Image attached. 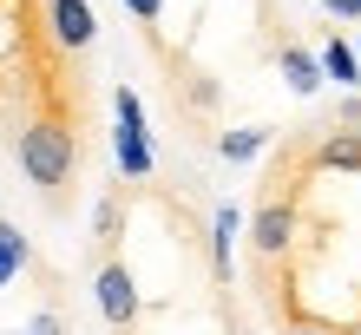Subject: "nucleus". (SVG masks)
<instances>
[{"label": "nucleus", "instance_id": "f257e3e1", "mask_svg": "<svg viewBox=\"0 0 361 335\" xmlns=\"http://www.w3.org/2000/svg\"><path fill=\"white\" fill-rule=\"evenodd\" d=\"M13 158H20V171H27V184L59 191V184H73V171H79V138L59 118H33L27 132L13 138Z\"/></svg>", "mask_w": 361, "mask_h": 335}, {"label": "nucleus", "instance_id": "f03ea898", "mask_svg": "<svg viewBox=\"0 0 361 335\" xmlns=\"http://www.w3.org/2000/svg\"><path fill=\"white\" fill-rule=\"evenodd\" d=\"M92 303H99V316L112 322V329H138V316H145L138 276H132L118 257H105V263H99V276H92Z\"/></svg>", "mask_w": 361, "mask_h": 335}, {"label": "nucleus", "instance_id": "7ed1b4c3", "mask_svg": "<svg viewBox=\"0 0 361 335\" xmlns=\"http://www.w3.org/2000/svg\"><path fill=\"white\" fill-rule=\"evenodd\" d=\"M289 243H295V204L269 197L263 211L250 217V250H257L263 263H276V257H289Z\"/></svg>", "mask_w": 361, "mask_h": 335}, {"label": "nucleus", "instance_id": "20e7f679", "mask_svg": "<svg viewBox=\"0 0 361 335\" xmlns=\"http://www.w3.org/2000/svg\"><path fill=\"white\" fill-rule=\"evenodd\" d=\"M47 33H53V47L86 53L92 39H99V13H92V0H47Z\"/></svg>", "mask_w": 361, "mask_h": 335}, {"label": "nucleus", "instance_id": "39448f33", "mask_svg": "<svg viewBox=\"0 0 361 335\" xmlns=\"http://www.w3.org/2000/svg\"><path fill=\"white\" fill-rule=\"evenodd\" d=\"M276 73H283V86L295 92V99H315V92H322V53H309V47H283V53H276Z\"/></svg>", "mask_w": 361, "mask_h": 335}, {"label": "nucleus", "instance_id": "423d86ee", "mask_svg": "<svg viewBox=\"0 0 361 335\" xmlns=\"http://www.w3.org/2000/svg\"><path fill=\"white\" fill-rule=\"evenodd\" d=\"M112 158H118L125 178H152V171H158L152 132H138V125H118V132H112Z\"/></svg>", "mask_w": 361, "mask_h": 335}, {"label": "nucleus", "instance_id": "0eeeda50", "mask_svg": "<svg viewBox=\"0 0 361 335\" xmlns=\"http://www.w3.org/2000/svg\"><path fill=\"white\" fill-rule=\"evenodd\" d=\"M237 230H243V211H237V204H217V211H210V269H217V283H230V250H237Z\"/></svg>", "mask_w": 361, "mask_h": 335}, {"label": "nucleus", "instance_id": "6e6552de", "mask_svg": "<svg viewBox=\"0 0 361 335\" xmlns=\"http://www.w3.org/2000/svg\"><path fill=\"white\" fill-rule=\"evenodd\" d=\"M315 171H355L361 178V132L355 125H342V132H329L315 145Z\"/></svg>", "mask_w": 361, "mask_h": 335}, {"label": "nucleus", "instance_id": "1a4fd4ad", "mask_svg": "<svg viewBox=\"0 0 361 335\" xmlns=\"http://www.w3.org/2000/svg\"><path fill=\"white\" fill-rule=\"evenodd\" d=\"M269 138H276L269 125H230V132L217 138V158H224V164H250V158L269 152Z\"/></svg>", "mask_w": 361, "mask_h": 335}, {"label": "nucleus", "instance_id": "9d476101", "mask_svg": "<svg viewBox=\"0 0 361 335\" xmlns=\"http://www.w3.org/2000/svg\"><path fill=\"white\" fill-rule=\"evenodd\" d=\"M27 263H33V243L20 237V224H7V217H0V289H7V283H20V269H27Z\"/></svg>", "mask_w": 361, "mask_h": 335}, {"label": "nucleus", "instance_id": "9b49d317", "mask_svg": "<svg viewBox=\"0 0 361 335\" xmlns=\"http://www.w3.org/2000/svg\"><path fill=\"white\" fill-rule=\"evenodd\" d=\"M322 73L335 79V86L355 92V86H361V53L348 47V39H329V47H322Z\"/></svg>", "mask_w": 361, "mask_h": 335}, {"label": "nucleus", "instance_id": "f8f14e48", "mask_svg": "<svg viewBox=\"0 0 361 335\" xmlns=\"http://www.w3.org/2000/svg\"><path fill=\"white\" fill-rule=\"evenodd\" d=\"M112 112H118V125H138V132H145V106H138L132 86H112Z\"/></svg>", "mask_w": 361, "mask_h": 335}, {"label": "nucleus", "instance_id": "ddd939ff", "mask_svg": "<svg viewBox=\"0 0 361 335\" xmlns=\"http://www.w3.org/2000/svg\"><path fill=\"white\" fill-rule=\"evenodd\" d=\"M92 224H99V243H112V237H118V197H99Z\"/></svg>", "mask_w": 361, "mask_h": 335}, {"label": "nucleus", "instance_id": "4468645a", "mask_svg": "<svg viewBox=\"0 0 361 335\" xmlns=\"http://www.w3.org/2000/svg\"><path fill=\"white\" fill-rule=\"evenodd\" d=\"M20 335H66V316H59V309H39V316L20 329Z\"/></svg>", "mask_w": 361, "mask_h": 335}, {"label": "nucleus", "instance_id": "2eb2a0df", "mask_svg": "<svg viewBox=\"0 0 361 335\" xmlns=\"http://www.w3.org/2000/svg\"><path fill=\"white\" fill-rule=\"evenodd\" d=\"M125 13L145 20V27H158V20H164V0H125Z\"/></svg>", "mask_w": 361, "mask_h": 335}, {"label": "nucleus", "instance_id": "dca6fc26", "mask_svg": "<svg viewBox=\"0 0 361 335\" xmlns=\"http://www.w3.org/2000/svg\"><path fill=\"white\" fill-rule=\"evenodd\" d=\"M329 20H361V0H315Z\"/></svg>", "mask_w": 361, "mask_h": 335}, {"label": "nucleus", "instance_id": "f3484780", "mask_svg": "<svg viewBox=\"0 0 361 335\" xmlns=\"http://www.w3.org/2000/svg\"><path fill=\"white\" fill-rule=\"evenodd\" d=\"M289 335H335V329H322V322H295Z\"/></svg>", "mask_w": 361, "mask_h": 335}, {"label": "nucleus", "instance_id": "a211bd4d", "mask_svg": "<svg viewBox=\"0 0 361 335\" xmlns=\"http://www.w3.org/2000/svg\"><path fill=\"white\" fill-rule=\"evenodd\" d=\"M348 335H361V329H348Z\"/></svg>", "mask_w": 361, "mask_h": 335}]
</instances>
